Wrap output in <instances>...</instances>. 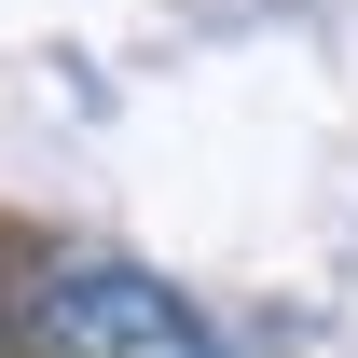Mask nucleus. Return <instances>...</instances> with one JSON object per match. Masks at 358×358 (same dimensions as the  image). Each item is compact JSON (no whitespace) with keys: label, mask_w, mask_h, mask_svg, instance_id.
I'll list each match as a JSON object with an SVG mask.
<instances>
[{"label":"nucleus","mask_w":358,"mask_h":358,"mask_svg":"<svg viewBox=\"0 0 358 358\" xmlns=\"http://www.w3.org/2000/svg\"><path fill=\"white\" fill-rule=\"evenodd\" d=\"M0 331H14V358H221L207 317L124 248H42L14 275Z\"/></svg>","instance_id":"nucleus-1"},{"label":"nucleus","mask_w":358,"mask_h":358,"mask_svg":"<svg viewBox=\"0 0 358 358\" xmlns=\"http://www.w3.org/2000/svg\"><path fill=\"white\" fill-rule=\"evenodd\" d=\"M0 303H14V289H0ZM0 358H14V331H0Z\"/></svg>","instance_id":"nucleus-2"}]
</instances>
